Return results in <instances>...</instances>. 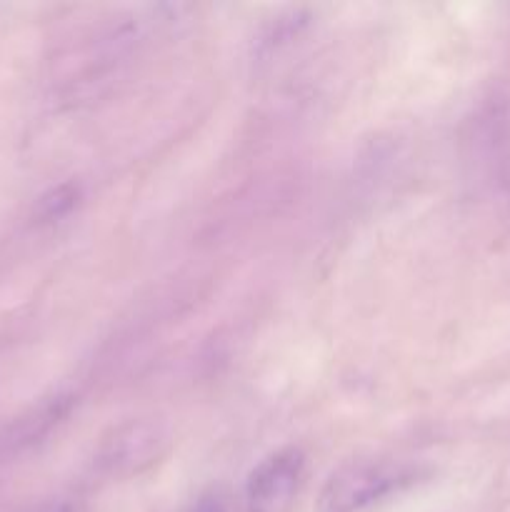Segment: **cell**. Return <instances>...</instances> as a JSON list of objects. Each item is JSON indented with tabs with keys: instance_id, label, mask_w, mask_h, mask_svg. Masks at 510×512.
<instances>
[{
	"instance_id": "7a4b0ae2",
	"label": "cell",
	"mask_w": 510,
	"mask_h": 512,
	"mask_svg": "<svg viewBox=\"0 0 510 512\" xmlns=\"http://www.w3.org/2000/svg\"><path fill=\"white\" fill-rule=\"evenodd\" d=\"M303 470L305 458L298 448H285L268 455L248 478V488H245L248 512L288 510L303 480Z\"/></svg>"
},
{
	"instance_id": "3957f363",
	"label": "cell",
	"mask_w": 510,
	"mask_h": 512,
	"mask_svg": "<svg viewBox=\"0 0 510 512\" xmlns=\"http://www.w3.org/2000/svg\"><path fill=\"white\" fill-rule=\"evenodd\" d=\"M193 512H225L223 505L215 503V500H203Z\"/></svg>"
},
{
	"instance_id": "6da1fadb",
	"label": "cell",
	"mask_w": 510,
	"mask_h": 512,
	"mask_svg": "<svg viewBox=\"0 0 510 512\" xmlns=\"http://www.w3.org/2000/svg\"><path fill=\"white\" fill-rule=\"evenodd\" d=\"M415 470L395 460H355L323 485L318 512H365L413 483Z\"/></svg>"
}]
</instances>
